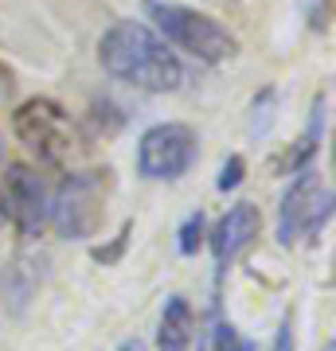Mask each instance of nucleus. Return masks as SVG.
Segmentation results:
<instances>
[{
    "label": "nucleus",
    "instance_id": "f257e3e1",
    "mask_svg": "<svg viewBox=\"0 0 336 351\" xmlns=\"http://www.w3.org/2000/svg\"><path fill=\"white\" fill-rule=\"evenodd\" d=\"M98 63L117 82H129L149 94H172L184 86V63L149 24L117 20L98 39Z\"/></svg>",
    "mask_w": 336,
    "mask_h": 351
},
{
    "label": "nucleus",
    "instance_id": "f03ea898",
    "mask_svg": "<svg viewBox=\"0 0 336 351\" xmlns=\"http://www.w3.org/2000/svg\"><path fill=\"white\" fill-rule=\"evenodd\" d=\"M145 12L153 16L164 43H176L180 51H188L192 59L208 66L227 63L238 51V39L208 12H196V8H184V4H164V0H149Z\"/></svg>",
    "mask_w": 336,
    "mask_h": 351
},
{
    "label": "nucleus",
    "instance_id": "7ed1b4c3",
    "mask_svg": "<svg viewBox=\"0 0 336 351\" xmlns=\"http://www.w3.org/2000/svg\"><path fill=\"white\" fill-rule=\"evenodd\" d=\"M106 191H110V172H71L59 184L47 215L51 226L63 239H90L102 226L106 215Z\"/></svg>",
    "mask_w": 336,
    "mask_h": 351
},
{
    "label": "nucleus",
    "instance_id": "20e7f679",
    "mask_svg": "<svg viewBox=\"0 0 336 351\" xmlns=\"http://www.w3.org/2000/svg\"><path fill=\"white\" fill-rule=\"evenodd\" d=\"M333 219V188L324 184L313 168H301L298 180L289 184L282 195V211H278V242L282 246H298L301 239L317 242L321 230Z\"/></svg>",
    "mask_w": 336,
    "mask_h": 351
},
{
    "label": "nucleus",
    "instance_id": "39448f33",
    "mask_svg": "<svg viewBox=\"0 0 336 351\" xmlns=\"http://www.w3.org/2000/svg\"><path fill=\"white\" fill-rule=\"evenodd\" d=\"M199 156L196 129L184 121H161L141 133L137 141V172L145 180H180Z\"/></svg>",
    "mask_w": 336,
    "mask_h": 351
},
{
    "label": "nucleus",
    "instance_id": "423d86ee",
    "mask_svg": "<svg viewBox=\"0 0 336 351\" xmlns=\"http://www.w3.org/2000/svg\"><path fill=\"white\" fill-rule=\"evenodd\" d=\"M16 137L24 141L32 152H39L47 164H59L71 152V117L59 101L51 98H27L20 110L12 113Z\"/></svg>",
    "mask_w": 336,
    "mask_h": 351
},
{
    "label": "nucleus",
    "instance_id": "0eeeda50",
    "mask_svg": "<svg viewBox=\"0 0 336 351\" xmlns=\"http://www.w3.org/2000/svg\"><path fill=\"white\" fill-rule=\"evenodd\" d=\"M4 211L24 234H36L47 219V191L27 164H8L4 172Z\"/></svg>",
    "mask_w": 336,
    "mask_h": 351
},
{
    "label": "nucleus",
    "instance_id": "6e6552de",
    "mask_svg": "<svg viewBox=\"0 0 336 351\" xmlns=\"http://www.w3.org/2000/svg\"><path fill=\"white\" fill-rule=\"evenodd\" d=\"M258 230H262V211H258V207H254V203H235V207H231V211L215 223V230H212L215 265L227 269L238 254L247 250L250 242L258 239Z\"/></svg>",
    "mask_w": 336,
    "mask_h": 351
},
{
    "label": "nucleus",
    "instance_id": "1a4fd4ad",
    "mask_svg": "<svg viewBox=\"0 0 336 351\" xmlns=\"http://www.w3.org/2000/svg\"><path fill=\"white\" fill-rule=\"evenodd\" d=\"M192 332H196V316L184 297H168L157 328V348L161 351H192Z\"/></svg>",
    "mask_w": 336,
    "mask_h": 351
},
{
    "label": "nucleus",
    "instance_id": "9d476101",
    "mask_svg": "<svg viewBox=\"0 0 336 351\" xmlns=\"http://www.w3.org/2000/svg\"><path fill=\"white\" fill-rule=\"evenodd\" d=\"M324 106H328V101L317 98V106H313V121H309V129H305V137L298 141V152H289L286 156V168H293V172H301V168L313 160L317 145H321V137H324Z\"/></svg>",
    "mask_w": 336,
    "mask_h": 351
},
{
    "label": "nucleus",
    "instance_id": "9b49d317",
    "mask_svg": "<svg viewBox=\"0 0 336 351\" xmlns=\"http://www.w3.org/2000/svg\"><path fill=\"white\" fill-rule=\"evenodd\" d=\"M176 239H180V242H176V246H180V254H184V258H192V254L203 246V211H192V215H188Z\"/></svg>",
    "mask_w": 336,
    "mask_h": 351
},
{
    "label": "nucleus",
    "instance_id": "f8f14e48",
    "mask_svg": "<svg viewBox=\"0 0 336 351\" xmlns=\"http://www.w3.org/2000/svg\"><path fill=\"white\" fill-rule=\"evenodd\" d=\"M212 351H258L254 343H250L247 336H238V328L235 324H215L212 332Z\"/></svg>",
    "mask_w": 336,
    "mask_h": 351
},
{
    "label": "nucleus",
    "instance_id": "ddd939ff",
    "mask_svg": "<svg viewBox=\"0 0 336 351\" xmlns=\"http://www.w3.org/2000/svg\"><path fill=\"white\" fill-rule=\"evenodd\" d=\"M243 172H247V160H243V156H227V164L219 168L215 188H219V191H235L238 184H243Z\"/></svg>",
    "mask_w": 336,
    "mask_h": 351
},
{
    "label": "nucleus",
    "instance_id": "4468645a",
    "mask_svg": "<svg viewBox=\"0 0 336 351\" xmlns=\"http://www.w3.org/2000/svg\"><path fill=\"white\" fill-rule=\"evenodd\" d=\"M274 351H293V320H282V328H278V339H274Z\"/></svg>",
    "mask_w": 336,
    "mask_h": 351
},
{
    "label": "nucleus",
    "instance_id": "2eb2a0df",
    "mask_svg": "<svg viewBox=\"0 0 336 351\" xmlns=\"http://www.w3.org/2000/svg\"><path fill=\"white\" fill-rule=\"evenodd\" d=\"M117 351H145V348H141L137 339H133V343H122V348H117Z\"/></svg>",
    "mask_w": 336,
    "mask_h": 351
}]
</instances>
